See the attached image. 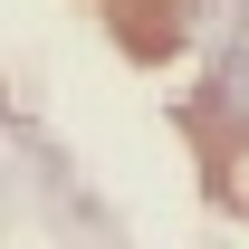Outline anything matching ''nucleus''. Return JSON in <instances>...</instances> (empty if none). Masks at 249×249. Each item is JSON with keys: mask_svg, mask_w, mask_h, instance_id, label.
I'll return each instance as SVG.
<instances>
[{"mask_svg": "<svg viewBox=\"0 0 249 249\" xmlns=\"http://www.w3.org/2000/svg\"><path fill=\"white\" fill-rule=\"evenodd\" d=\"M230 106H249V48H240V67H230Z\"/></svg>", "mask_w": 249, "mask_h": 249, "instance_id": "1", "label": "nucleus"}]
</instances>
